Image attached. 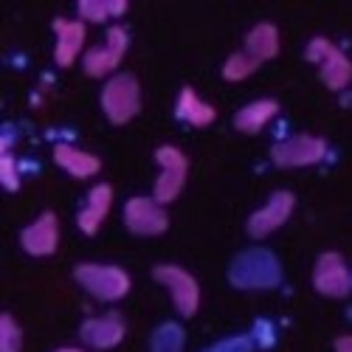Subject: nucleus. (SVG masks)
<instances>
[{"label":"nucleus","instance_id":"f257e3e1","mask_svg":"<svg viewBox=\"0 0 352 352\" xmlns=\"http://www.w3.org/2000/svg\"><path fill=\"white\" fill-rule=\"evenodd\" d=\"M228 282L234 287H276L282 282V265L279 259L265 248L243 251L228 268Z\"/></svg>","mask_w":352,"mask_h":352},{"label":"nucleus","instance_id":"f03ea898","mask_svg":"<svg viewBox=\"0 0 352 352\" xmlns=\"http://www.w3.org/2000/svg\"><path fill=\"white\" fill-rule=\"evenodd\" d=\"M74 279L87 290L94 293L102 302H116L124 299L130 293V274L119 265H99V262H82L74 268Z\"/></svg>","mask_w":352,"mask_h":352},{"label":"nucleus","instance_id":"7ed1b4c3","mask_svg":"<svg viewBox=\"0 0 352 352\" xmlns=\"http://www.w3.org/2000/svg\"><path fill=\"white\" fill-rule=\"evenodd\" d=\"M141 107V85L133 74H116L102 91V110L113 124H127Z\"/></svg>","mask_w":352,"mask_h":352},{"label":"nucleus","instance_id":"20e7f679","mask_svg":"<svg viewBox=\"0 0 352 352\" xmlns=\"http://www.w3.org/2000/svg\"><path fill=\"white\" fill-rule=\"evenodd\" d=\"M307 60L321 65V82L330 91H344L352 82V60L327 37H313L307 43Z\"/></svg>","mask_w":352,"mask_h":352},{"label":"nucleus","instance_id":"39448f33","mask_svg":"<svg viewBox=\"0 0 352 352\" xmlns=\"http://www.w3.org/2000/svg\"><path fill=\"white\" fill-rule=\"evenodd\" d=\"M155 161L161 166V175H158V181H155L153 197L158 203H172L175 197L184 192L186 175H189V161H186V155L178 150V146H172V144L158 146V150H155Z\"/></svg>","mask_w":352,"mask_h":352},{"label":"nucleus","instance_id":"423d86ee","mask_svg":"<svg viewBox=\"0 0 352 352\" xmlns=\"http://www.w3.org/2000/svg\"><path fill=\"white\" fill-rule=\"evenodd\" d=\"M153 276L161 285L169 287L172 305H175V310H178L181 316L189 318V316L197 313V307H200V285H197V279L186 268H181V265H155Z\"/></svg>","mask_w":352,"mask_h":352},{"label":"nucleus","instance_id":"0eeeda50","mask_svg":"<svg viewBox=\"0 0 352 352\" xmlns=\"http://www.w3.org/2000/svg\"><path fill=\"white\" fill-rule=\"evenodd\" d=\"M324 155H327V141L318 138V135H307V133L285 138V141L274 144V150H271L274 164L282 169L310 166V164H318Z\"/></svg>","mask_w":352,"mask_h":352},{"label":"nucleus","instance_id":"6e6552de","mask_svg":"<svg viewBox=\"0 0 352 352\" xmlns=\"http://www.w3.org/2000/svg\"><path fill=\"white\" fill-rule=\"evenodd\" d=\"M124 226L138 237H158L169 228V214L155 197H130L124 203Z\"/></svg>","mask_w":352,"mask_h":352},{"label":"nucleus","instance_id":"1a4fd4ad","mask_svg":"<svg viewBox=\"0 0 352 352\" xmlns=\"http://www.w3.org/2000/svg\"><path fill=\"white\" fill-rule=\"evenodd\" d=\"M313 287L321 293V296H330V299H341L352 290V271L346 268L341 254L327 251L316 259Z\"/></svg>","mask_w":352,"mask_h":352},{"label":"nucleus","instance_id":"9d476101","mask_svg":"<svg viewBox=\"0 0 352 352\" xmlns=\"http://www.w3.org/2000/svg\"><path fill=\"white\" fill-rule=\"evenodd\" d=\"M127 28L124 25H110L102 48H91L85 54V74L87 76H107L119 68V63L127 54Z\"/></svg>","mask_w":352,"mask_h":352},{"label":"nucleus","instance_id":"9b49d317","mask_svg":"<svg viewBox=\"0 0 352 352\" xmlns=\"http://www.w3.org/2000/svg\"><path fill=\"white\" fill-rule=\"evenodd\" d=\"M293 203H296V197H293L287 189H279L268 197V203L262 209H256L251 217H248V234L251 237H268L271 231H276L279 226L287 223V217L293 214Z\"/></svg>","mask_w":352,"mask_h":352},{"label":"nucleus","instance_id":"f8f14e48","mask_svg":"<svg viewBox=\"0 0 352 352\" xmlns=\"http://www.w3.org/2000/svg\"><path fill=\"white\" fill-rule=\"evenodd\" d=\"M20 243L32 256H51L56 251V243H60V220H56V214L54 212L40 214L32 226L23 228Z\"/></svg>","mask_w":352,"mask_h":352},{"label":"nucleus","instance_id":"ddd939ff","mask_svg":"<svg viewBox=\"0 0 352 352\" xmlns=\"http://www.w3.org/2000/svg\"><path fill=\"white\" fill-rule=\"evenodd\" d=\"M124 333H127L124 321L116 313H107V316H99V318H87L79 327V338L94 349H113L116 344H122Z\"/></svg>","mask_w":352,"mask_h":352},{"label":"nucleus","instance_id":"4468645a","mask_svg":"<svg viewBox=\"0 0 352 352\" xmlns=\"http://www.w3.org/2000/svg\"><path fill=\"white\" fill-rule=\"evenodd\" d=\"M54 32H56V48H54V60L56 65H63L68 68L82 45H85V34H87V28H85V20H65V17H56L54 20Z\"/></svg>","mask_w":352,"mask_h":352},{"label":"nucleus","instance_id":"2eb2a0df","mask_svg":"<svg viewBox=\"0 0 352 352\" xmlns=\"http://www.w3.org/2000/svg\"><path fill=\"white\" fill-rule=\"evenodd\" d=\"M110 206H113V186H110V184H99V186H94L91 192H87L85 209H82L79 217H76L79 228H82L85 234H96L99 226L104 223Z\"/></svg>","mask_w":352,"mask_h":352},{"label":"nucleus","instance_id":"dca6fc26","mask_svg":"<svg viewBox=\"0 0 352 352\" xmlns=\"http://www.w3.org/2000/svg\"><path fill=\"white\" fill-rule=\"evenodd\" d=\"M54 161L60 164L68 175H74V178H94V175L102 169V161L96 155L79 150V146H74V144H56L54 146Z\"/></svg>","mask_w":352,"mask_h":352},{"label":"nucleus","instance_id":"f3484780","mask_svg":"<svg viewBox=\"0 0 352 352\" xmlns=\"http://www.w3.org/2000/svg\"><path fill=\"white\" fill-rule=\"evenodd\" d=\"M276 113H279L276 99H256V102L237 110V116H234V127L243 130V133H259Z\"/></svg>","mask_w":352,"mask_h":352},{"label":"nucleus","instance_id":"a211bd4d","mask_svg":"<svg viewBox=\"0 0 352 352\" xmlns=\"http://www.w3.org/2000/svg\"><path fill=\"white\" fill-rule=\"evenodd\" d=\"M245 51L254 56L256 63L274 60L279 54V32L274 23H256L251 32L245 34Z\"/></svg>","mask_w":352,"mask_h":352},{"label":"nucleus","instance_id":"6ab92c4d","mask_svg":"<svg viewBox=\"0 0 352 352\" xmlns=\"http://www.w3.org/2000/svg\"><path fill=\"white\" fill-rule=\"evenodd\" d=\"M178 119L189 122L192 127H209L217 119V110L209 102H203L195 94V87H184L178 96Z\"/></svg>","mask_w":352,"mask_h":352},{"label":"nucleus","instance_id":"aec40b11","mask_svg":"<svg viewBox=\"0 0 352 352\" xmlns=\"http://www.w3.org/2000/svg\"><path fill=\"white\" fill-rule=\"evenodd\" d=\"M150 352H184V330L175 321H166L153 333V346Z\"/></svg>","mask_w":352,"mask_h":352},{"label":"nucleus","instance_id":"412c9836","mask_svg":"<svg viewBox=\"0 0 352 352\" xmlns=\"http://www.w3.org/2000/svg\"><path fill=\"white\" fill-rule=\"evenodd\" d=\"M256 68H259V63L254 60L248 51H237V54H231L228 60L223 63V79H228V82H240V79H248Z\"/></svg>","mask_w":352,"mask_h":352},{"label":"nucleus","instance_id":"4be33fe9","mask_svg":"<svg viewBox=\"0 0 352 352\" xmlns=\"http://www.w3.org/2000/svg\"><path fill=\"white\" fill-rule=\"evenodd\" d=\"M23 349V330L17 327V321L12 313L0 316V352H20Z\"/></svg>","mask_w":352,"mask_h":352},{"label":"nucleus","instance_id":"5701e85b","mask_svg":"<svg viewBox=\"0 0 352 352\" xmlns=\"http://www.w3.org/2000/svg\"><path fill=\"white\" fill-rule=\"evenodd\" d=\"M79 17L85 23H104L107 17H113V0H82Z\"/></svg>","mask_w":352,"mask_h":352},{"label":"nucleus","instance_id":"b1692460","mask_svg":"<svg viewBox=\"0 0 352 352\" xmlns=\"http://www.w3.org/2000/svg\"><path fill=\"white\" fill-rule=\"evenodd\" d=\"M0 181H3V186H6L9 192H17V186H20V175H17V164H14L12 153H9V146H6V141H3V153H0Z\"/></svg>","mask_w":352,"mask_h":352},{"label":"nucleus","instance_id":"393cba45","mask_svg":"<svg viewBox=\"0 0 352 352\" xmlns=\"http://www.w3.org/2000/svg\"><path fill=\"white\" fill-rule=\"evenodd\" d=\"M254 349V338L248 336H234V338H226L214 346H209L206 352H251Z\"/></svg>","mask_w":352,"mask_h":352},{"label":"nucleus","instance_id":"a878e982","mask_svg":"<svg viewBox=\"0 0 352 352\" xmlns=\"http://www.w3.org/2000/svg\"><path fill=\"white\" fill-rule=\"evenodd\" d=\"M336 352H352V336H338L336 338Z\"/></svg>","mask_w":352,"mask_h":352},{"label":"nucleus","instance_id":"bb28decb","mask_svg":"<svg viewBox=\"0 0 352 352\" xmlns=\"http://www.w3.org/2000/svg\"><path fill=\"white\" fill-rule=\"evenodd\" d=\"M56 352H82V349H74V346H65V349H56Z\"/></svg>","mask_w":352,"mask_h":352}]
</instances>
